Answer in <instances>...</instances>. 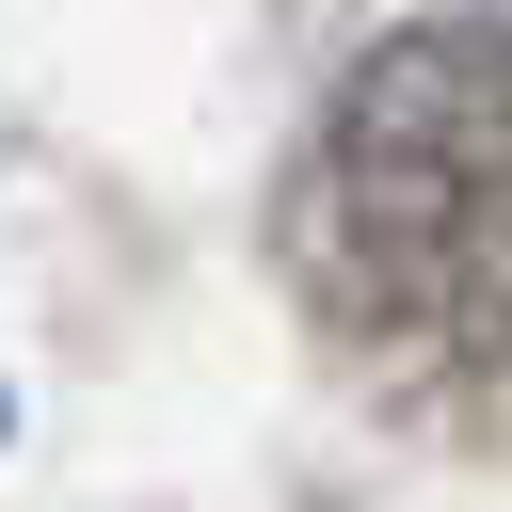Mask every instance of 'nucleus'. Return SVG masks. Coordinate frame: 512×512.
I'll return each instance as SVG.
<instances>
[{
    "label": "nucleus",
    "mask_w": 512,
    "mask_h": 512,
    "mask_svg": "<svg viewBox=\"0 0 512 512\" xmlns=\"http://www.w3.org/2000/svg\"><path fill=\"white\" fill-rule=\"evenodd\" d=\"M288 288L368 416L512 448V16H416L320 96Z\"/></svg>",
    "instance_id": "f257e3e1"
}]
</instances>
